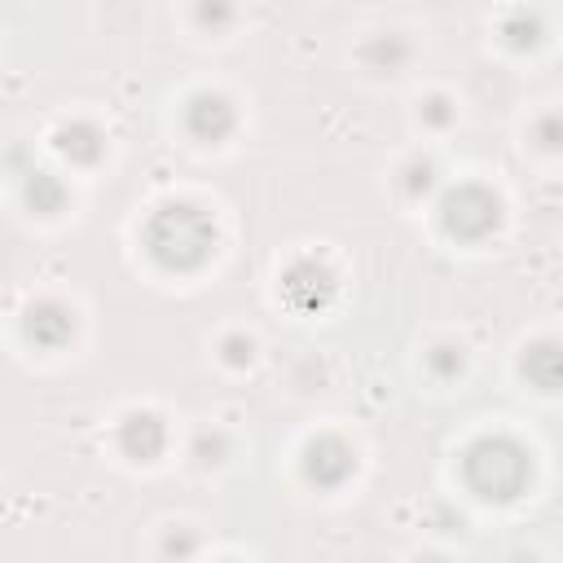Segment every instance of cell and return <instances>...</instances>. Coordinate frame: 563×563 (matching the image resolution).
<instances>
[{
	"mask_svg": "<svg viewBox=\"0 0 563 563\" xmlns=\"http://www.w3.org/2000/svg\"><path fill=\"white\" fill-rule=\"evenodd\" d=\"M462 479L484 501H515L532 479V457L510 435H479L462 449Z\"/></svg>",
	"mask_w": 563,
	"mask_h": 563,
	"instance_id": "7a4b0ae2",
	"label": "cell"
},
{
	"mask_svg": "<svg viewBox=\"0 0 563 563\" xmlns=\"http://www.w3.org/2000/svg\"><path fill=\"white\" fill-rule=\"evenodd\" d=\"M194 22L211 35H220L238 22V4L233 0H194Z\"/></svg>",
	"mask_w": 563,
	"mask_h": 563,
	"instance_id": "9a60e30c",
	"label": "cell"
},
{
	"mask_svg": "<svg viewBox=\"0 0 563 563\" xmlns=\"http://www.w3.org/2000/svg\"><path fill=\"white\" fill-rule=\"evenodd\" d=\"M119 449L132 462H154L167 449V422L158 413H150V409H132L119 422Z\"/></svg>",
	"mask_w": 563,
	"mask_h": 563,
	"instance_id": "ba28073f",
	"label": "cell"
},
{
	"mask_svg": "<svg viewBox=\"0 0 563 563\" xmlns=\"http://www.w3.org/2000/svg\"><path fill=\"white\" fill-rule=\"evenodd\" d=\"M238 128V110L224 92H194L185 106V132L198 145H220Z\"/></svg>",
	"mask_w": 563,
	"mask_h": 563,
	"instance_id": "5b68a950",
	"label": "cell"
},
{
	"mask_svg": "<svg viewBox=\"0 0 563 563\" xmlns=\"http://www.w3.org/2000/svg\"><path fill=\"white\" fill-rule=\"evenodd\" d=\"M22 198H26V207L35 216H57L66 207L70 189L62 185V176H53L44 167H31V172H22Z\"/></svg>",
	"mask_w": 563,
	"mask_h": 563,
	"instance_id": "8fae6325",
	"label": "cell"
},
{
	"mask_svg": "<svg viewBox=\"0 0 563 563\" xmlns=\"http://www.w3.org/2000/svg\"><path fill=\"white\" fill-rule=\"evenodd\" d=\"M189 457H194L198 466L224 462V457H229V435H224L220 427H202V431L194 435V444H189Z\"/></svg>",
	"mask_w": 563,
	"mask_h": 563,
	"instance_id": "2e32d148",
	"label": "cell"
},
{
	"mask_svg": "<svg viewBox=\"0 0 563 563\" xmlns=\"http://www.w3.org/2000/svg\"><path fill=\"white\" fill-rule=\"evenodd\" d=\"M501 35H506L510 48H537L545 40V22L537 13H528V9H519V13H510L501 22Z\"/></svg>",
	"mask_w": 563,
	"mask_h": 563,
	"instance_id": "5bb4252c",
	"label": "cell"
},
{
	"mask_svg": "<svg viewBox=\"0 0 563 563\" xmlns=\"http://www.w3.org/2000/svg\"><path fill=\"white\" fill-rule=\"evenodd\" d=\"M440 189V167L431 163V158H409L405 167H400V194L409 198V202H422V198H431Z\"/></svg>",
	"mask_w": 563,
	"mask_h": 563,
	"instance_id": "4fadbf2b",
	"label": "cell"
},
{
	"mask_svg": "<svg viewBox=\"0 0 563 563\" xmlns=\"http://www.w3.org/2000/svg\"><path fill=\"white\" fill-rule=\"evenodd\" d=\"M418 119H422L427 128H449V123L457 119V106H453L444 92H435V97H427V101L418 106Z\"/></svg>",
	"mask_w": 563,
	"mask_h": 563,
	"instance_id": "ac0fdd59",
	"label": "cell"
},
{
	"mask_svg": "<svg viewBox=\"0 0 563 563\" xmlns=\"http://www.w3.org/2000/svg\"><path fill=\"white\" fill-rule=\"evenodd\" d=\"M462 365H466V356H462V347H457V343H435V347L427 352V369H431L440 383L457 378V374H462Z\"/></svg>",
	"mask_w": 563,
	"mask_h": 563,
	"instance_id": "e0dca14e",
	"label": "cell"
},
{
	"mask_svg": "<svg viewBox=\"0 0 563 563\" xmlns=\"http://www.w3.org/2000/svg\"><path fill=\"white\" fill-rule=\"evenodd\" d=\"M220 356H224V365L242 369V365L255 361V339H246V334H224V339H220Z\"/></svg>",
	"mask_w": 563,
	"mask_h": 563,
	"instance_id": "d6986e66",
	"label": "cell"
},
{
	"mask_svg": "<svg viewBox=\"0 0 563 563\" xmlns=\"http://www.w3.org/2000/svg\"><path fill=\"white\" fill-rule=\"evenodd\" d=\"M523 378L532 383V387H541V391H554L559 387V378H563V356H559V347L545 339V343H537V347H528V356H523Z\"/></svg>",
	"mask_w": 563,
	"mask_h": 563,
	"instance_id": "7c38bea8",
	"label": "cell"
},
{
	"mask_svg": "<svg viewBox=\"0 0 563 563\" xmlns=\"http://www.w3.org/2000/svg\"><path fill=\"white\" fill-rule=\"evenodd\" d=\"M158 550H163V554H194V550H198V537H189L185 528H172Z\"/></svg>",
	"mask_w": 563,
	"mask_h": 563,
	"instance_id": "ffe728a7",
	"label": "cell"
},
{
	"mask_svg": "<svg viewBox=\"0 0 563 563\" xmlns=\"http://www.w3.org/2000/svg\"><path fill=\"white\" fill-rule=\"evenodd\" d=\"M216 251V220L198 202H167L145 220V255L167 273H189Z\"/></svg>",
	"mask_w": 563,
	"mask_h": 563,
	"instance_id": "6da1fadb",
	"label": "cell"
},
{
	"mask_svg": "<svg viewBox=\"0 0 563 563\" xmlns=\"http://www.w3.org/2000/svg\"><path fill=\"white\" fill-rule=\"evenodd\" d=\"M53 141H57V154L70 158L75 167H92V163L106 154V132H101L97 123H88V119H70V123H62Z\"/></svg>",
	"mask_w": 563,
	"mask_h": 563,
	"instance_id": "9c48e42d",
	"label": "cell"
},
{
	"mask_svg": "<svg viewBox=\"0 0 563 563\" xmlns=\"http://www.w3.org/2000/svg\"><path fill=\"white\" fill-rule=\"evenodd\" d=\"M22 330H26V339H31L35 347L57 352V347H66V343L75 339V312H70L66 303H57V299H40V303L26 308Z\"/></svg>",
	"mask_w": 563,
	"mask_h": 563,
	"instance_id": "52a82bcc",
	"label": "cell"
},
{
	"mask_svg": "<svg viewBox=\"0 0 563 563\" xmlns=\"http://www.w3.org/2000/svg\"><path fill=\"white\" fill-rule=\"evenodd\" d=\"M501 224V202L488 185H453L440 194V229L457 242H484Z\"/></svg>",
	"mask_w": 563,
	"mask_h": 563,
	"instance_id": "3957f363",
	"label": "cell"
},
{
	"mask_svg": "<svg viewBox=\"0 0 563 563\" xmlns=\"http://www.w3.org/2000/svg\"><path fill=\"white\" fill-rule=\"evenodd\" d=\"M409 57H413V48H409V40H405L400 31L369 35V40H365V48H361L365 70H374V75H400V70L409 66Z\"/></svg>",
	"mask_w": 563,
	"mask_h": 563,
	"instance_id": "30bf717a",
	"label": "cell"
},
{
	"mask_svg": "<svg viewBox=\"0 0 563 563\" xmlns=\"http://www.w3.org/2000/svg\"><path fill=\"white\" fill-rule=\"evenodd\" d=\"M282 290H286V299L295 303V308H325L330 303V295H334V273L321 264V260H312V255H303V260H295L286 273H282Z\"/></svg>",
	"mask_w": 563,
	"mask_h": 563,
	"instance_id": "8992f818",
	"label": "cell"
},
{
	"mask_svg": "<svg viewBox=\"0 0 563 563\" xmlns=\"http://www.w3.org/2000/svg\"><path fill=\"white\" fill-rule=\"evenodd\" d=\"M299 471H303V479L317 484V488H339V484L352 479V471H356V453H352V444L339 440V435H317V440L303 444Z\"/></svg>",
	"mask_w": 563,
	"mask_h": 563,
	"instance_id": "277c9868",
	"label": "cell"
},
{
	"mask_svg": "<svg viewBox=\"0 0 563 563\" xmlns=\"http://www.w3.org/2000/svg\"><path fill=\"white\" fill-rule=\"evenodd\" d=\"M537 136H541V150H554V145H559V136H554V119H541Z\"/></svg>",
	"mask_w": 563,
	"mask_h": 563,
	"instance_id": "44dd1931",
	"label": "cell"
}]
</instances>
